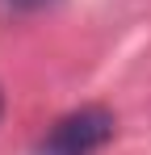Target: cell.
Here are the masks:
<instances>
[{
	"instance_id": "obj_2",
	"label": "cell",
	"mask_w": 151,
	"mask_h": 155,
	"mask_svg": "<svg viewBox=\"0 0 151 155\" xmlns=\"http://www.w3.org/2000/svg\"><path fill=\"white\" fill-rule=\"evenodd\" d=\"M4 4H13V8H42V4H55V0H4Z\"/></svg>"
},
{
	"instance_id": "obj_1",
	"label": "cell",
	"mask_w": 151,
	"mask_h": 155,
	"mask_svg": "<svg viewBox=\"0 0 151 155\" xmlns=\"http://www.w3.org/2000/svg\"><path fill=\"white\" fill-rule=\"evenodd\" d=\"M113 126L118 122L105 105H84L67 117H59L34 155H97L113 138Z\"/></svg>"
},
{
	"instance_id": "obj_3",
	"label": "cell",
	"mask_w": 151,
	"mask_h": 155,
	"mask_svg": "<svg viewBox=\"0 0 151 155\" xmlns=\"http://www.w3.org/2000/svg\"><path fill=\"white\" fill-rule=\"evenodd\" d=\"M0 113H4V97H0Z\"/></svg>"
}]
</instances>
